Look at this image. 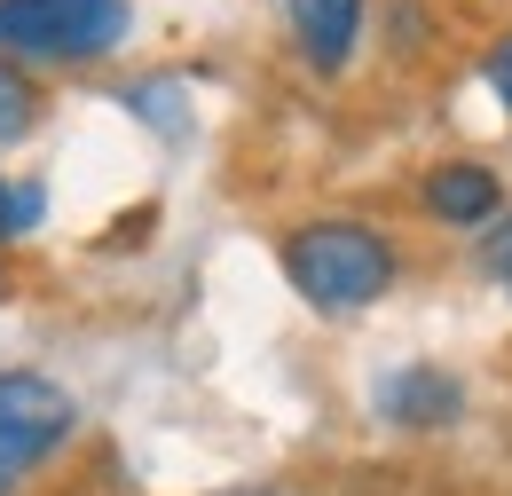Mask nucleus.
<instances>
[{
  "mask_svg": "<svg viewBox=\"0 0 512 496\" xmlns=\"http://www.w3.org/2000/svg\"><path fill=\"white\" fill-rule=\"evenodd\" d=\"M489 79H497V95H505V111H512V40L489 56Z\"/></svg>",
  "mask_w": 512,
  "mask_h": 496,
  "instance_id": "obj_9",
  "label": "nucleus"
},
{
  "mask_svg": "<svg viewBox=\"0 0 512 496\" xmlns=\"http://www.w3.org/2000/svg\"><path fill=\"white\" fill-rule=\"evenodd\" d=\"M497 205H505V182H497L489 166H434V174H426V213H434V221L481 229Z\"/></svg>",
  "mask_w": 512,
  "mask_h": 496,
  "instance_id": "obj_5",
  "label": "nucleus"
},
{
  "mask_svg": "<svg viewBox=\"0 0 512 496\" xmlns=\"http://www.w3.org/2000/svg\"><path fill=\"white\" fill-rule=\"evenodd\" d=\"M292 32L316 71H347L355 32H363V0H292Z\"/></svg>",
  "mask_w": 512,
  "mask_h": 496,
  "instance_id": "obj_4",
  "label": "nucleus"
},
{
  "mask_svg": "<svg viewBox=\"0 0 512 496\" xmlns=\"http://www.w3.org/2000/svg\"><path fill=\"white\" fill-rule=\"evenodd\" d=\"M379 410L394 426H449V418L465 410V394H457V378H442V371H394L379 386Z\"/></svg>",
  "mask_w": 512,
  "mask_h": 496,
  "instance_id": "obj_6",
  "label": "nucleus"
},
{
  "mask_svg": "<svg viewBox=\"0 0 512 496\" xmlns=\"http://www.w3.org/2000/svg\"><path fill=\"white\" fill-rule=\"evenodd\" d=\"M127 40V0H0L8 63H87Z\"/></svg>",
  "mask_w": 512,
  "mask_h": 496,
  "instance_id": "obj_2",
  "label": "nucleus"
},
{
  "mask_svg": "<svg viewBox=\"0 0 512 496\" xmlns=\"http://www.w3.org/2000/svg\"><path fill=\"white\" fill-rule=\"evenodd\" d=\"M40 213H48V197H40V182H0V245H16V237H32V229H40Z\"/></svg>",
  "mask_w": 512,
  "mask_h": 496,
  "instance_id": "obj_7",
  "label": "nucleus"
},
{
  "mask_svg": "<svg viewBox=\"0 0 512 496\" xmlns=\"http://www.w3.org/2000/svg\"><path fill=\"white\" fill-rule=\"evenodd\" d=\"M32 111H40V103H32V87H24V79H16L8 63H0V142L32 134Z\"/></svg>",
  "mask_w": 512,
  "mask_h": 496,
  "instance_id": "obj_8",
  "label": "nucleus"
},
{
  "mask_svg": "<svg viewBox=\"0 0 512 496\" xmlns=\"http://www.w3.org/2000/svg\"><path fill=\"white\" fill-rule=\"evenodd\" d=\"M229 496H268V489H229Z\"/></svg>",
  "mask_w": 512,
  "mask_h": 496,
  "instance_id": "obj_11",
  "label": "nucleus"
},
{
  "mask_svg": "<svg viewBox=\"0 0 512 496\" xmlns=\"http://www.w3.org/2000/svg\"><path fill=\"white\" fill-rule=\"evenodd\" d=\"M71 426H79V410H71V394L56 378L0 371V496L16 489V481H32L71 441Z\"/></svg>",
  "mask_w": 512,
  "mask_h": 496,
  "instance_id": "obj_3",
  "label": "nucleus"
},
{
  "mask_svg": "<svg viewBox=\"0 0 512 496\" xmlns=\"http://www.w3.org/2000/svg\"><path fill=\"white\" fill-rule=\"evenodd\" d=\"M284 276L308 308L355 315L394 284V245L363 221H308V229L284 237Z\"/></svg>",
  "mask_w": 512,
  "mask_h": 496,
  "instance_id": "obj_1",
  "label": "nucleus"
},
{
  "mask_svg": "<svg viewBox=\"0 0 512 496\" xmlns=\"http://www.w3.org/2000/svg\"><path fill=\"white\" fill-rule=\"evenodd\" d=\"M489 268H497V276H505V284H512V221H505V229H497V245H489Z\"/></svg>",
  "mask_w": 512,
  "mask_h": 496,
  "instance_id": "obj_10",
  "label": "nucleus"
}]
</instances>
